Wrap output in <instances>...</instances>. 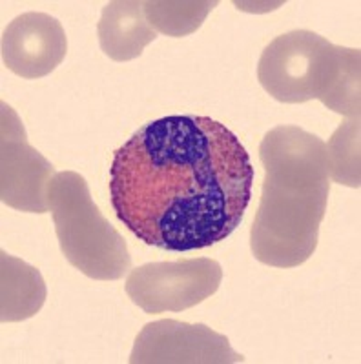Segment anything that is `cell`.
I'll return each instance as SVG.
<instances>
[{"mask_svg": "<svg viewBox=\"0 0 361 364\" xmlns=\"http://www.w3.org/2000/svg\"><path fill=\"white\" fill-rule=\"evenodd\" d=\"M0 51L9 71L22 79H42L66 57V31L48 13H22L4 29Z\"/></svg>", "mask_w": 361, "mask_h": 364, "instance_id": "ba28073f", "label": "cell"}, {"mask_svg": "<svg viewBox=\"0 0 361 364\" xmlns=\"http://www.w3.org/2000/svg\"><path fill=\"white\" fill-rule=\"evenodd\" d=\"M217 6V2H164V0H148L142 2L146 21L155 31L168 37H187L195 33L208 17V13Z\"/></svg>", "mask_w": 361, "mask_h": 364, "instance_id": "8fae6325", "label": "cell"}, {"mask_svg": "<svg viewBox=\"0 0 361 364\" xmlns=\"http://www.w3.org/2000/svg\"><path fill=\"white\" fill-rule=\"evenodd\" d=\"M53 177L51 162L29 144L22 120L11 106L2 102V203L19 211L46 213Z\"/></svg>", "mask_w": 361, "mask_h": 364, "instance_id": "52a82bcc", "label": "cell"}, {"mask_svg": "<svg viewBox=\"0 0 361 364\" xmlns=\"http://www.w3.org/2000/svg\"><path fill=\"white\" fill-rule=\"evenodd\" d=\"M48 204L61 252L73 268L95 281H119L132 269L126 240L93 203L83 175L55 173Z\"/></svg>", "mask_w": 361, "mask_h": 364, "instance_id": "277c9868", "label": "cell"}, {"mask_svg": "<svg viewBox=\"0 0 361 364\" xmlns=\"http://www.w3.org/2000/svg\"><path fill=\"white\" fill-rule=\"evenodd\" d=\"M328 175L338 184L360 188V119H349L327 142Z\"/></svg>", "mask_w": 361, "mask_h": 364, "instance_id": "7c38bea8", "label": "cell"}, {"mask_svg": "<svg viewBox=\"0 0 361 364\" xmlns=\"http://www.w3.org/2000/svg\"><path fill=\"white\" fill-rule=\"evenodd\" d=\"M265 168L250 250L261 264L295 268L314 255L330 193L327 146L298 126L270 129L259 146Z\"/></svg>", "mask_w": 361, "mask_h": 364, "instance_id": "7a4b0ae2", "label": "cell"}, {"mask_svg": "<svg viewBox=\"0 0 361 364\" xmlns=\"http://www.w3.org/2000/svg\"><path fill=\"white\" fill-rule=\"evenodd\" d=\"M100 50L115 63L141 57L146 46L157 38V31L148 24L142 2L113 0L103 8L97 24Z\"/></svg>", "mask_w": 361, "mask_h": 364, "instance_id": "9c48e42d", "label": "cell"}, {"mask_svg": "<svg viewBox=\"0 0 361 364\" xmlns=\"http://www.w3.org/2000/svg\"><path fill=\"white\" fill-rule=\"evenodd\" d=\"M361 51L334 46L308 29L279 35L261 53L258 80L285 104L320 100L334 113L360 119Z\"/></svg>", "mask_w": 361, "mask_h": 364, "instance_id": "3957f363", "label": "cell"}, {"mask_svg": "<svg viewBox=\"0 0 361 364\" xmlns=\"http://www.w3.org/2000/svg\"><path fill=\"white\" fill-rule=\"evenodd\" d=\"M223 281V269L214 259H183L148 262L132 269L126 295L146 314L183 311L212 297Z\"/></svg>", "mask_w": 361, "mask_h": 364, "instance_id": "5b68a950", "label": "cell"}, {"mask_svg": "<svg viewBox=\"0 0 361 364\" xmlns=\"http://www.w3.org/2000/svg\"><path fill=\"white\" fill-rule=\"evenodd\" d=\"M0 318L2 323H19L33 317L46 302V282L35 266L9 253H0Z\"/></svg>", "mask_w": 361, "mask_h": 364, "instance_id": "30bf717a", "label": "cell"}, {"mask_svg": "<svg viewBox=\"0 0 361 364\" xmlns=\"http://www.w3.org/2000/svg\"><path fill=\"white\" fill-rule=\"evenodd\" d=\"M253 166L245 146L210 117L148 122L113 155L110 200L145 245L168 252L224 240L250 204Z\"/></svg>", "mask_w": 361, "mask_h": 364, "instance_id": "6da1fadb", "label": "cell"}, {"mask_svg": "<svg viewBox=\"0 0 361 364\" xmlns=\"http://www.w3.org/2000/svg\"><path fill=\"white\" fill-rule=\"evenodd\" d=\"M132 364H236L245 357L234 352L229 337L206 324L162 318L146 324L133 344Z\"/></svg>", "mask_w": 361, "mask_h": 364, "instance_id": "8992f818", "label": "cell"}]
</instances>
